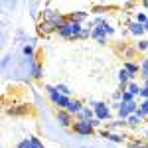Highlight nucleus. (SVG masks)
<instances>
[{
  "label": "nucleus",
  "instance_id": "nucleus-1",
  "mask_svg": "<svg viewBox=\"0 0 148 148\" xmlns=\"http://www.w3.org/2000/svg\"><path fill=\"white\" fill-rule=\"evenodd\" d=\"M85 30V24H77V22H65L56 34L63 40H79L81 32Z\"/></svg>",
  "mask_w": 148,
  "mask_h": 148
},
{
  "label": "nucleus",
  "instance_id": "nucleus-2",
  "mask_svg": "<svg viewBox=\"0 0 148 148\" xmlns=\"http://www.w3.org/2000/svg\"><path fill=\"white\" fill-rule=\"evenodd\" d=\"M44 91H46V95L49 97V101L53 103L56 107H59V109H67L69 103H71V97H67V95H61V93L56 89V85H44Z\"/></svg>",
  "mask_w": 148,
  "mask_h": 148
},
{
  "label": "nucleus",
  "instance_id": "nucleus-3",
  "mask_svg": "<svg viewBox=\"0 0 148 148\" xmlns=\"http://www.w3.org/2000/svg\"><path fill=\"white\" fill-rule=\"evenodd\" d=\"M42 16H44V20L46 22H49L53 28H56V32L63 26V24L67 22V16H63L61 12L53 10V8H49V4H46L44 8H42Z\"/></svg>",
  "mask_w": 148,
  "mask_h": 148
},
{
  "label": "nucleus",
  "instance_id": "nucleus-4",
  "mask_svg": "<svg viewBox=\"0 0 148 148\" xmlns=\"http://www.w3.org/2000/svg\"><path fill=\"white\" fill-rule=\"evenodd\" d=\"M89 107L95 111V116H97L99 121H103V123L111 121V116H113V114H111V109H109V103L97 101L95 97H91V99H89Z\"/></svg>",
  "mask_w": 148,
  "mask_h": 148
},
{
  "label": "nucleus",
  "instance_id": "nucleus-5",
  "mask_svg": "<svg viewBox=\"0 0 148 148\" xmlns=\"http://www.w3.org/2000/svg\"><path fill=\"white\" fill-rule=\"evenodd\" d=\"M71 128H73V132L79 134V136H91L93 132H95V128L91 126L89 121H75Z\"/></svg>",
  "mask_w": 148,
  "mask_h": 148
},
{
  "label": "nucleus",
  "instance_id": "nucleus-6",
  "mask_svg": "<svg viewBox=\"0 0 148 148\" xmlns=\"http://www.w3.org/2000/svg\"><path fill=\"white\" fill-rule=\"evenodd\" d=\"M136 111H138V101H132V103H123V105H121V109H119L116 113H119V119L126 121L130 114H134Z\"/></svg>",
  "mask_w": 148,
  "mask_h": 148
},
{
  "label": "nucleus",
  "instance_id": "nucleus-7",
  "mask_svg": "<svg viewBox=\"0 0 148 148\" xmlns=\"http://www.w3.org/2000/svg\"><path fill=\"white\" fill-rule=\"evenodd\" d=\"M56 121L59 123V126L71 128V126H73V114H69L67 111H63V109H57V113H56Z\"/></svg>",
  "mask_w": 148,
  "mask_h": 148
},
{
  "label": "nucleus",
  "instance_id": "nucleus-8",
  "mask_svg": "<svg viewBox=\"0 0 148 148\" xmlns=\"http://www.w3.org/2000/svg\"><path fill=\"white\" fill-rule=\"evenodd\" d=\"M99 134H101L103 138H107V140H111V142H116V144H125V140H126L125 134L111 132V130H107V128H101V130H99Z\"/></svg>",
  "mask_w": 148,
  "mask_h": 148
},
{
  "label": "nucleus",
  "instance_id": "nucleus-9",
  "mask_svg": "<svg viewBox=\"0 0 148 148\" xmlns=\"http://www.w3.org/2000/svg\"><path fill=\"white\" fill-rule=\"evenodd\" d=\"M91 20V16H89V12L85 10H77V12H71L67 16V22H77V24H85Z\"/></svg>",
  "mask_w": 148,
  "mask_h": 148
},
{
  "label": "nucleus",
  "instance_id": "nucleus-10",
  "mask_svg": "<svg viewBox=\"0 0 148 148\" xmlns=\"http://www.w3.org/2000/svg\"><path fill=\"white\" fill-rule=\"evenodd\" d=\"M123 69H126L128 75H130V79L134 81L136 75L140 73V63H136V61H125V63H123Z\"/></svg>",
  "mask_w": 148,
  "mask_h": 148
},
{
  "label": "nucleus",
  "instance_id": "nucleus-11",
  "mask_svg": "<svg viewBox=\"0 0 148 148\" xmlns=\"http://www.w3.org/2000/svg\"><path fill=\"white\" fill-rule=\"evenodd\" d=\"M126 28H128V32H130L132 36H136L138 40H140V36L146 32V30H144V24H138V22H134V20H130Z\"/></svg>",
  "mask_w": 148,
  "mask_h": 148
},
{
  "label": "nucleus",
  "instance_id": "nucleus-12",
  "mask_svg": "<svg viewBox=\"0 0 148 148\" xmlns=\"http://www.w3.org/2000/svg\"><path fill=\"white\" fill-rule=\"evenodd\" d=\"M75 119H77V121H89V123H91L93 119H95V111H93L91 107H83V111H81Z\"/></svg>",
  "mask_w": 148,
  "mask_h": 148
},
{
  "label": "nucleus",
  "instance_id": "nucleus-13",
  "mask_svg": "<svg viewBox=\"0 0 148 148\" xmlns=\"http://www.w3.org/2000/svg\"><path fill=\"white\" fill-rule=\"evenodd\" d=\"M130 75H128V71L126 69H121L119 71V83H121V87H123V91H126V85L130 83Z\"/></svg>",
  "mask_w": 148,
  "mask_h": 148
},
{
  "label": "nucleus",
  "instance_id": "nucleus-14",
  "mask_svg": "<svg viewBox=\"0 0 148 148\" xmlns=\"http://www.w3.org/2000/svg\"><path fill=\"white\" fill-rule=\"evenodd\" d=\"M107 125V130H119V128H125V126H128L126 125V121H123V119H116V121H111V123H105Z\"/></svg>",
  "mask_w": 148,
  "mask_h": 148
},
{
  "label": "nucleus",
  "instance_id": "nucleus-15",
  "mask_svg": "<svg viewBox=\"0 0 148 148\" xmlns=\"http://www.w3.org/2000/svg\"><path fill=\"white\" fill-rule=\"evenodd\" d=\"M126 91L132 93L134 97H140V91H142V85H138L136 81H130L128 85H126Z\"/></svg>",
  "mask_w": 148,
  "mask_h": 148
},
{
  "label": "nucleus",
  "instance_id": "nucleus-16",
  "mask_svg": "<svg viewBox=\"0 0 148 148\" xmlns=\"http://www.w3.org/2000/svg\"><path fill=\"white\" fill-rule=\"evenodd\" d=\"M123 57H125L126 61H132V57H134V53H136V49H134V46L132 47H125V44H123Z\"/></svg>",
  "mask_w": 148,
  "mask_h": 148
},
{
  "label": "nucleus",
  "instance_id": "nucleus-17",
  "mask_svg": "<svg viewBox=\"0 0 148 148\" xmlns=\"http://www.w3.org/2000/svg\"><path fill=\"white\" fill-rule=\"evenodd\" d=\"M42 75H44L42 65H40L38 61H32V77H34V79H42Z\"/></svg>",
  "mask_w": 148,
  "mask_h": 148
},
{
  "label": "nucleus",
  "instance_id": "nucleus-18",
  "mask_svg": "<svg viewBox=\"0 0 148 148\" xmlns=\"http://www.w3.org/2000/svg\"><path fill=\"white\" fill-rule=\"evenodd\" d=\"M140 77L142 81L148 79V57H142V61H140Z\"/></svg>",
  "mask_w": 148,
  "mask_h": 148
},
{
  "label": "nucleus",
  "instance_id": "nucleus-19",
  "mask_svg": "<svg viewBox=\"0 0 148 148\" xmlns=\"http://www.w3.org/2000/svg\"><path fill=\"white\" fill-rule=\"evenodd\" d=\"M140 123H142V119H140V116H138L136 113H134V114H130V116L126 119V125L130 126V128H136V126L140 125Z\"/></svg>",
  "mask_w": 148,
  "mask_h": 148
},
{
  "label": "nucleus",
  "instance_id": "nucleus-20",
  "mask_svg": "<svg viewBox=\"0 0 148 148\" xmlns=\"http://www.w3.org/2000/svg\"><path fill=\"white\" fill-rule=\"evenodd\" d=\"M22 53L26 57H28V59H34V53H36V47H32L30 46V44H28V46H24L22 47Z\"/></svg>",
  "mask_w": 148,
  "mask_h": 148
},
{
  "label": "nucleus",
  "instance_id": "nucleus-21",
  "mask_svg": "<svg viewBox=\"0 0 148 148\" xmlns=\"http://www.w3.org/2000/svg\"><path fill=\"white\" fill-rule=\"evenodd\" d=\"M134 49H136V51H146L148 49V40H142V38H140L136 44H134Z\"/></svg>",
  "mask_w": 148,
  "mask_h": 148
},
{
  "label": "nucleus",
  "instance_id": "nucleus-22",
  "mask_svg": "<svg viewBox=\"0 0 148 148\" xmlns=\"http://www.w3.org/2000/svg\"><path fill=\"white\" fill-rule=\"evenodd\" d=\"M134 22L146 24L148 22V14H146V12H136V14H134Z\"/></svg>",
  "mask_w": 148,
  "mask_h": 148
},
{
  "label": "nucleus",
  "instance_id": "nucleus-23",
  "mask_svg": "<svg viewBox=\"0 0 148 148\" xmlns=\"http://www.w3.org/2000/svg\"><path fill=\"white\" fill-rule=\"evenodd\" d=\"M56 89H57L59 93H61V95H67V97H71V93H73V91H71V89L67 87V85H63V83H57V85H56Z\"/></svg>",
  "mask_w": 148,
  "mask_h": 148
},
{
  "label": "nucleus",
  "instance_id": "nucleus-24",
  "mask_svg": "<svg viewBox=\"0 0 148 148\" xmlns=\"http://www.w3.org/2000/svg\"><path fill=\"white\" fill-rule=\"evenodd\" d=\"M128 148H148V142H142V140H130V142H128Z\"/></svg>",
  "mask_w": 148,
  "mask_h": 148
},
{
  "label": "nucleus",
  "instance_id": "nucleus-25",
  "mask_svg": "<svg viewBox=\"0 0 148 148\" xmlns=\"http://www.w3.org/2000/svg\"><path fill=\"white\" fill-rule=\"evenodd\" d=\"M101 26H103V32H105V36H113L114 32H116V30H114V28H113L109 22H107V24H101Z\"/></svg>",
  "mask_w": 148,
  "mask_h": 148
},
{
  "label": "nucleus",
  "instance_id": "nucleus-26",
  "mask_svg": "<svg viewBox=\"0 0 148 148\" xmlns=\"http://www.w3.org/2000/svg\"><path fill=\"white\" fill-rule=\"evenodd\" d=\"M30 148H46L42 142H40V138L36 136H30Z\"/></svg>",
  "mask_w": 148,
  "mask_h": 148
},
{
  "label": "nucleus",
  "instance_id": "nucleus-27",
  "mask_svg": "<svg viewBox=\"0 0 148 148\" xmlns=\"http://www.w3.org/2000/svg\"><path fill=\"white\" fill-rule=\"evenodd\" d=\"M132 101H136V97L128 91H123V103H132Z\"/></svg>",
  "mask_w": 148,
  "mask_h": 148
},
{
  "label": "nucleus",
  "instance_id": "nucleus-28",
  "mask_svg": "<svg viewBox=\"0 0 148 148\" xmlns=\"http://www.w3.org/2000/svg\"><path fill=\"white\" fill-rule=\"evenodd\" d=\"M138 109L142 111V113L148 116V99H144V101H140V105H138Z\"/></svg>",
  "mask_w": 148,
  "mask_h": 148
},
{
  "label": "nucleus",
  "instance_id": "nucleus-29",
  "mask_svg": "<svg viewBox=\"0 0 148 148\" xmlns=\"http://www.w3.org/2000/svg\"><path fill=\"white\" fill-rule=\"evenodd\" d=\"M113 101L123 103V89H121V91H114V93H113Z\"/></svg>",
  "mask_w": 148,
  "mask_h": 148
},
{
  "label": "nucleus",
  "instance_id": "nucleus-30",
  "mask_svg": "<svg viewBox=\"0 0 148 148\" xmlns=\"http://www.w3.org/2000/svg\"><path fill=\"white\" fill-rule=\"evenodd\" d=\"M103 125H105V123H103V121H99L97 116H95V119H93V121H91V126H93V128H101Z\"/></svg>",
  "mask_w": 148,
  "mask_h": 148
},
{
  "label": "nucleus",
  "instance_id": "nucleus-31",
  "mask_svg": "<svg viewBox=\"0 0 148 148\" xmlns=\"http://www.w3.org/2000/svg\"><path fill=\"white\" fill-rule=\"evenodd\" d=\"M121 105H123V103H119V101L109 103V107H111V109H114V111H119V109H121Z\"/></svg>",
  "mask_w": 148,
  "mask_h": 148
},
{
  "label": "nucleus",
  "instance_id": "nucleus-32",
  "mask_svg": "<svg viewBox=\"0 0 148 148\" xmlns=\"http://www.w3.org/2000/svg\"><path fill=\"white\" fill-rule=\"evenodd\" d=\"M142 87H148V79H146V81H142Z\"/></svg>",
  "mask_w": 148,
  "mask_h": 148
},
{
  "label": "nucleus",
  "instance_id": "nucleus-33",
  "mask_svg": "<svg viewBox=\"0 0 148 148\" xmlns=\"http://www.w3.org/2000/svg\"><path fill=\"white\" fill-rule=\"evenodd\" d=\"M142 6H144V8H146V10H148V2H142Z\"/></svg>",
  "mask_w": 148,
  "mask_h": 148
},
{
  "label": "nucleus",
  "instance_id": "nucleus-34",
  "mask_svg": "<svg viewBox=\"0 0 148 148\" xmlns=\"http://www.w3.org/2000/svg\"><path fill=\"white\" fill-rule=\"evenodd\" d=\"M146 136H148V128H146Z\"/></svg>",
  "mask_w": 148,
  "mask_h": 148
}]
</instances>
